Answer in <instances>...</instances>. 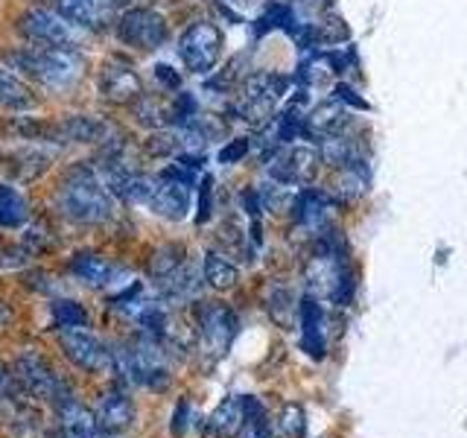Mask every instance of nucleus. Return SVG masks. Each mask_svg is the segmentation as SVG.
Listing matches in <instances>:
<instances>
[{
  "label": "nucleus",
  "instance_id": "nucleus-14",
  "mask_svg": "<svg viewBox=\"0 0 467 438\" xmlns=\"http://www.w3.org/2000/svg\"><path fill=\"white\" fill-rule=\"evenodd\" d=\"M301 328H304V350L313 360H321L327 350V330H325V310L316 298L301 304Z\"/></svg>",
  "mask_w": 467,
  "mask_h": 438
},
{
  "label": "nucleus",
  "instance_id": "nucleus-11",
  "mask_svg": "<svg viewBox=\"0 0 467 438\" xmlns=\"http://www.w3.org/2000/svg\"><path fill=\"white\" fill-rule=\"evenodd\" d=\"M56 12L82 29H106L114 21V0H56Z\"/></svg>",
  "mask_w": 467,
  "mask_h": 438
},
{
  "label": "nucleus",
  "instance_id": "nucleus-41",
  "mask_svg": "<svg viewBox=\"0 0 467 438\" xmlns=\"http://www.w3.org/2000/svg\"><path fill=\"white\" fill-rule=\"evenodd\" d=\"M9 321H12V310H9L4 301H0V328H6Z\"/></svg>",
  "mask_w": 467,
  "mask_h": 438
},
{
  "label": "nucleus",
  "instance_id": "nucleus-23",
  "mask_svg": "<svg viewBox=\"0 0 467 438\" xmlns=\"http://www.w3.org/2000/svg\"><path fill=\"white\" fill-rule=\"evenodd\" d=\"M237 266H234L231 260H225L219 252H208L204 255V281H208V287L213 289H231L234 284H237Z\"/></svg>",
  "mask_w": 467,
  "mask_h": 438
},
{
  "label": "nucleus",
  "instance_id": "nucleus-5",
  "mask_svg": "<svg viewBox=\"0 0 467 438\" xmlns=\"http://www.w3.org/2000/svg\"><path fill=\"white\" fill-rule=\"evenodd\" d=\"M117 36L135 50H158L167 41V21L155 9H129L117 21Z\"/></svg>",
  "mask_w": 467,
  "mask_h": 438
},
{
  "label": "nucleus",
  "instance_id": "nucleus-6",
  "mask_svg": "<svg viewBox=\"0 0 467 438\" xmlns=\"http://www.w3.org/2000/svg\"><path fill=\"white\" fill-rule=\"evenodd\" d=\"M15 374H18V380L26 386V391H33L41 401L58 403L62 398H70V394L65 391V383L53 374L47 360H44L38 350H24V354L18 357V362H15Z\"/></svg>",
  "mask_w": 467,
  "mask_h": 438
},
{
  "label": "nucleus",
  "instance_id": "nucleus-39",
  "mask_svg": "<svg viewBox=\"0 0 467 438\" xmlns=\"http://www.w3.org/2000/svg\"><path fill=\"white\" fill-rule=\"evenodd\" d=\"M237 438H269L266 435V423H263V421H245L240 427V433H237Z\"/></svg>",
  "mask_w": 467,
  "mask_h": 438
},
{
  "label": "nucleus",
  "instance_id": "nucleus-1",
  "mask_svg": "<svg viewBox=\"0 0 467 438\" xmlns=\"http://www.w3.org/2000/svg\"><path fill=\"white\" fill-rule=\"evenodd\" d=\"M58 211L73 223L97 225L111 216L114 204L106 184L97 179V172L88 167H77L58 187Z\"/></svg>",
  "mask_w": 467,
  "mask_h": 438
},
{
  "label": "nucleus",
  "instance_id": "nucleus-3",
  "mask_svg": "<svg viewBox=\"0 0 467 438\" xmlns=\"http://www.w3.org/2000/svg\"><path fill=\"white\" fill-rule=\"evenodd\" d=\"M18 26L29 41L41 44V47H79L82 41V26L70 24L50 9H29Z\"/></svg>",
  "mask_w": 467,
  "mask_h": 438
},
{
  "label": "nucleus",
  "instance_id": "nucleus-29",
  "mask_svg": "<svg viewBox=\"0 0 467 438\" xmlns=\"http://www.w3.org/2000/svg\"><path fill=\"white\" fill-rule=\"evenodd\" d=\"M18 167H15V175L18 179H24V182H33V179H38V175L50 167V155L47 152H38V150H24V152H18Z\"/></svg>",
  "mask_w": 467,
  "mask_h": 438
},
{
  "label": "nucleus",
  "instance_id": "nucleus-12",
  "mask_svg": "<svg viewBox=\"0 0 467 438\" xmlns=\"http://www.w3.org/2000/svg\"><path fill=\"white\" fill-rule=\"evenodd\" d=\"M150 208L164 219H184L190 211V184L172 182V179H164V175H161L155 182V193L150 199Z\"/></svg>",
  "mask_w": 467,
  "mask_h": 438
},
{
  "label": "nucleus",
  "instance_id": "nucleus-26",
  "mask_svg": "<svg viewBox=\"0 0 467 438\" xmlns=\"http://www.w3.org/2000/svg\"><path fill=\"white\" fill-rule=\"evenodd\" d=\"M26 199L15 187H4L0 193V228H18L26 223Z\"/></svg>",
  "mask_w": 467,
  "mask_h": 438
},
{
  "label": "nucleus",
  "instance_id": "nucleus-35",
  "mask_svg": "<svg viewBox=\"0 0 467 438\" xmlns=\"http://www.w3.org/2000/svg\"><path fill=\"white\" fill-rule=\"evenodd\" d=\"M26 248L18 245H4L0 248V269H21L26 266Z\"/></svg>",
  "mask_w": 467,
  "mask_h": 438
},
{
  "label": "nucleus",
  "instance_id": "nucleus-33",
  "mask_svg": "<svg viewBox=\"0 0 467 438\" xmlns=\"http://www.w3.org/2000/svg\"><path fill=\"white\" fill-rule=\"evenodd\" d=\"M284 433L292 435V438H304L306 435V423H304V409L298 406H286V412H284Z\"/></svg>",
  "mask_w": 467,
  "mask_h": 438
},
{
  "label": "nucleus",
  "instance_id": "nucleus-10",
  "mask_svg": "<svg viewBox=\"0 0 467 438\" xmlns=\"http://www.w3.org/2000/svg\"><path fill=\"white\" fill-rule=\"evenodd\" d=\"M99 91L109 102H117V106H129V102H135L143 97V85H140V77L131 65L126 62H109L99 73Z\"/></svg>",
  "mask_w": 467,
  "mask_h": 438
},
{
  "label": "nucleus",
  "instance_id": "nucleus-44",
  "mask_svg": "<svg viewBox=\"0 0 467 438\" xmlns=\"http://www.w3.org/2000/svg\"><path fill=\"white\" fill-rule=\"evenodd\" d=\"M164 4H172V0H164Z\"/></svg>",
  "mask_w": 467,
  "mask_h": 438
},
{
  "label": "nucleus",
  "instance_id": "nucleus-9",
  "mask_svg": "<svg viewBox=\"0 0 467 438\" xmlns=\"http://www.w3.org/2000/svg\"><path fill=\"white\" fill-rule=\"evenodd\" d=\"M318 155L310 146H289L269 164V175L277 184H304L313 179Z\"/></svg>",
  "mask_w": 467,
  "mask_h": 438
},
{
  "label": "nucleus",
  "instance_id": "nucleus-2",
  "mask_svg": "<svg viewBox=\"0 0 467 438\" xmlns=\"http://www.w3.org/2000/svg\"><path fill=\"white\" fill-rule=\"evenodd\" d=\"M9 62L38 82L56 88L73 85L85 73V58L77 47H33L12 53Z\"/></svg>",
  "mask_w": 467,
  "mask_h": 438
},
{
  "label": "nucleus",
  "instance_id": "nucleus-16",
  "mask_svg": "<svg viewBox=\"0 0 467 438\" xmlns=\"http://www.w3.org/2000/svg\"><path fill=\"white\" fill-rule=\"evenodd\" d=\"M97 421L106 433H123L135 421V406H131L126 394H106L97 406Z\"/></svg>",
  "mask_w": 467,
  "mask_h": 438
},
{
  "label": "nucleus",
  "instance_id": "nucleus-4",
  "mask_svg": "<svg viewBox=\"0 0 467 438\" xmlns=\"http://www.w3.org/2000/svg\"><path fill=\"white\" fill-rule=\"evenodd\" d=\"M179 53L182 62L193 73H208L216 68L219 56H223V33L213 24L199 21L184 29V36L179 41Z\"/></svg>",
  "mask_w": 467,
  "mask_h": 438
},
{
  "label": "nucleus",
  "instance_id": "nucleus-8",
  "mask_svg": "<svg viewBox=\"0 0 467 438\" xmlns=\"http://www.w3.org/2000/svg\"><path fill=\"white\" fill-rule=\"evenodd\" d=\"M196 321L211 354H225L237 336V316L225 304H202L196 307Z\"/></svg>",
  "mask_w": 467,
  "mask_h": 438
},
{
  "label": "nucleus",
  "instance_id": "nucleus-24",
  "mask_svg": "<svg viewBox=\"0 0 467 438\" xmlns=\"http://www.w3.org/2000/svg\"><path fill=\"white\" fill-rule=\"evenodd\" d=\"M284 94V79L275 77V73H254L248 77L243 85V97L245 99H263V102H277Z\"/></svg>",
  "mask_w": 467,
  "mask_h": 438
},
{
  "label": "nucleus",
  "instance_id": "nucleus-20",
  "mask_svg": "<svg viewBox=\"0 0 467 438\" xmlns=\"http://www.w3.org/2000/svg\"><path fill=\"white\" fill-rule=\"evenodd\" d=\"M36 106L33 91L24 85V79L15 77L12 70L0 68V109H12V111H26Z\"/></svg>",
  "mask_w": 467,
  "mask_h": 438
},
{
  "label": "nucleus",
  "instance_id": "nucleus-38",
  "mask_svg": "<svg viewBox=\"0 0 467 438\" xmlns=\"http://www.w3.org/2000/svg\"><path fill=\"white\" fill-rule=\"evenodd\" d=\"M208 216H211V179H204L199 190V223H208Z\"/></svg>",
  "mask_w": 467,
  "mask_h": 438
},
{
  "label": "nucleus",
  "instance_id": "nucleus-28",
  "mask_svg": "<svg viewBox=\"0 0 467 438\" xmlns=\"http://www.w3.org/2000/svg\"><path fill=\"white\" fill-rule=\"evenodd\" d=\"M50 310H53L56 328H62V330H67V328H85V325H88V313H85V307H82V304H77V301H67V298L53 301Z\"/></svg>",
  "mask_w": 467,
  "mask_h": 438
},
{
  "label": "nucleus",
  "instance_id": "nucleus-36",
  "mask_svg": "<svg viewBox=\"0 0 467 438\" xmlns=\"http://www.w3.org/2000/svg\"><path fill=\"white\" fill-rule=\"evenodd\" d=\"M155 77H158L161 85L170 88V91H179V88H182V77H179V73H175L170 65H158V68H155Z\"/></svg>",
  "mask_w": 467,
  "mask_h": 438
},
{
  "label": "nucleus",
  "instance_id": "nucleus-25",
  "mask_svg": "<svg viewBox=\"0 0 467 438\" xmlns=\"http://www.w3.org/2000/svg\"><path fill=\"white\" fill-rule=\"evenodd\" d=\"M345 126V117L342 111L333 106V102H327V106H318L310 117H306L304 129L306 131H316L318 138H327V135H339Z\"/></svg>",
  "mask_w": 467,
  "mask_h": 438
},
{
  "label": "nucleus",
  "instance_id": "nucleus-43",
  "mask_svg": "<svg viewBox=\"0 0 467 438\" xmlns=\"http://www.w3.org/2000/svg\"><path fill=\"white\" fill-rule=\"evenodd\" d=\"M114 4H117V6H123V4H131V0H114Z\"/></svg>",
  "mask_w": 467,
  "mask_h": 438
},
{
  "label": "nucleus",
  "instance_id": "nucleus-18",
  "mask_svg": "<svg viewBox=\"0 0 467 438\" xmlns=\"http://www.w3.org/2000/svg\"><path fill=\"white\" fill-rule=\"evenodd\" d=\"M243 423H245V415H243L240 398H225L223 403L216 406V412L211 415L208 433L211 435H219V438H231V435L240 433Z\"/></svg>",
  "mask_w": 467,
  "mask_h": 438
},
{
  "label": "nucleus",
  "instance_id": "nucleus-34",
  "mask_svg": "<svg viewBox=\"0 0 467 438\" xmlns=\"http://www.w3.org/2000/svg\"><path fill=\"white\" fill-rule=\"evenodd\" d=\"M248 143L245 138H237V141H228L223 150H219V164H240V161L248 155Z\"/></svg>",
  "mask_w": 467,
  "mask_h": 438
},
{
  "label": "nucleus",
  "instance_id": "nucleus-22",
  "mask_svg": "<svg viewBox=\"0 0 467 438\" xmlns=\"http://www.w3.org/2000/svg\"><path fill=\"white\" fill-rule=\"evenodd\" d=\"M318 155H321V161H325V164L333 167V170H345V167H350V164H357V146L350 143L348 138H342V131H339V135L321 138Z\"/></svg>",
  "mask_w": 467,
  "mask_h": 438
},
{
  "label": "nucleus",
  "instance_id": "nucleus-31",
  "mask_svg": "<svg viewBox=\"0 0 467 438\" xmlns=\"http://www.w3.org/2000/svg\"><path fill=\"white\" fill-rule=\"evenodd\" d=\"M184 146V138L182 131H158L150 141H146V152L150 155H172L179 152Z\"/></svg>",
  "mask_w": 467,
  "mask_h": 438
},
{
  "label": "nucleus",
  "instance_id": "nucleus-15",
  "mask_svg": "<svg viewBox=\"0 0 467 438\" xmlns=\"http://www.w3.org/2000/svg\"><path fill=\"white\" fill-rule=\"evenodd\" d=\"M53 135L58 141H73V143H99V141H106L109 126L102 123L99 117L77 114V117H65V120L53 129Z\"/></svg>",
  "mask_w": 467,
  "mask_h": 438
},
{
  "label": "nucleus",
  "instance_id": "nucleus-17",
  "mask_svg": "<svg viewBox=\"0 0 467 438\" xmlns=\"http://www.w3.org/2000/svg\"><path fill=\"white\" fill-rule=\"evenodd\" d=\"M70 269H73V275H77L82 284L97 287V289L99 287H109L111 277H114V266H111V263L106 257H99V255H91V252H82V255L73 257Z\"/></svg>",
  "mask_w": 467,
  "mask_h": 438
},
{
  "label": "nucleus",
  "instance_id": "nucleus-45",
  "mask_svg": "<svg viewBox=\"0 0 467 438\" xmlns=\"http://www.w3.org/2000/svg\"><path fill=\"white\" fill-rule=\"evenodd\" d=\"M0 158H4V155H0Z\"/></svg>",
  "mask_w": 467,
  "mask_h": 438
},
{
  "label": "nucleus",
  "instance_id": "nucleus-19",
  "mask_svg": "<svg viewBox=\"0 0 467 438\" xmlns=\"http://www.w3.org/2000/svg\"><path fill=\"white\" fill-rule=\"evenodd\" d=\"M330 216V199L325 193H318V190H304L296 202V219L306 228H321L327 223Z\"/></svg>",
  "mask_w": 467,
  "mask_h": 438
},
{
  "label": "nucleus",
  "instance_id": "nucleus-37",
  "mask_svg": "<svg viewBox=\"0 0 467 438\" xmlns=\"http://www.w3.org/2000/svg\"><path fill=\"white\" fill-rule=\"evenodd\" d=\"M333 99L348 102V106H357V109H368V102H365L362 97H357L348 85H336V88H333Z\"/></svg>",
  "mask_w": 467,
  "mask_h": 438
},
{
  "label": "nucleus",
  "instance_id": "nucleus-7",
  "mask_svg": "<svg viewBox=\"0 0 467 438\" xmlns=\"http://www.w3.org/2000/svg\"><path fill=\"white\" fill-rule=\"evenodd\" d=\"M58 345H62L65 357L79 365L85 371H102L111 362V350H106L97 336L85 328H67L58 333Z\"/></svg>",
  "mask_w": 467,
  "mask_h": 438
},
{
  "label": "nucleus",
  "instance_id": "nucleus-40",
  "mask_svg": "<svg viewBox=\"0 0 467 438\" xmlns=\"http://www.w3.org/2000/svg\"><path fill=\"white\" fill-rule=\"evenodd\" d=\"M15 389V374H9V369L4 362H0V398H6Z\"/></svg>",
  "mask_w": 467,
  "mask_h": 438
},
{
  "label": "nucleus",
  "instance_id": "nucleus-27",
  "mask_svg": "<svg viewBox=\"0 0 467 438\" xmlns=\"http://www.w3.org/2000/svg\"><path fill=\"white\" fill-rule=\"evenodd\" d=\"M365 184H368V172H365V167L359 164H350L345 170H339V182H336V193H339L342 199H357Z\"/></svg>",
  "mask_w": 467,
  "mask_h": 438
},
{
  "label": "nucleus",
  "instance_id": "nucleus-21",
  "mask_svg": "<svg viewBox=\"0 0 467 438\" xmlns=\"http://www.w3.org/2000/svg\"><path fill=\"white\" fill-rule=\"evenodd\" d=\"M266 313H269V318L275 321V325H277V328H284V330H289L292 325H296L298 307H296V296H292V289H289V287L275 284V287L266 292Z\"/></svg>",
  "mask_w": 467,
  "mask_h": 438
},
{
  "label": "nucleus",
  "instance_id": "nucleus-13",
  "mask_svg": "<svg viewBox=\"0 0 467 438\" xmlns=\"http://www.w3.org/2000/svg\"><path fill=\"white\" fill-rule=\"evenodd\" d=\"M58 418H62L65 435H70V438H106V430L99 427L97 412L85 409L73 398L58 401Z\"/></svg>",
  "mask_w": 467,
  "mask_h": 438
},
{
  "label": "nucleus",
  "instance_id": "nucleus-42",
  "mask_svg": "<svg viewBox=\"0 0 467 438\" xmlns=\"http://www.w3.org/2000/svg\"><path fill=\"white\" fill-rule=\"evenodd\" d=\"M231 4H234V6H243V9H245V6H254L257 0H231Z\"/></svg>",
  "mask_w": 467,
  "mask_h": 438
},
{
  "label": "nucleus",
  "instance_id": "nucleus-30",
  "mask_svg": "<svg viewBox=\"0 0 467 438\" xmlns=\"http://www.w3.org/2000/svg\"><path fill=\"white\" fill-rule=\"evenodd\" d=\"M182 263H184V248L182 245H164L152 257V275L161 281V277H167V275H172L175 269H179Z\"/></svg>",
  "mask_w": 467,
  "mask_h": 438
},
{
  "label": "nucleus",
  "instance_id": "nucleus-32",
  "mask_svg": "<svg viewBox=\"0 0 467 438\" xmlns=\"http://www.w3.org/2000/svg\"><path fill=\"white\" fill-rule=\"evenodd\" d=\"M135 114H138V120L146 123V126H164L167 123V111L161 109L155 99H150V97H140Z\"/></svg>",
  "mask_w": 467,
  "mask_h": 438
}]
</instances>
